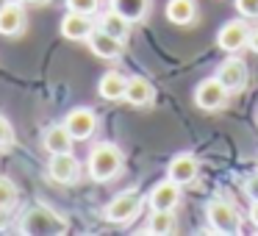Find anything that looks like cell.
I'll return each mask as SVG.
<instances>
[{"instance_id":"cell-5","label":"cell","mask_w":258,"mask_h":236,"mask_svg":"<svg viewBox=\"0 0 258 236\" xmlns=\"http://www.w3.org/2000/svg\"><path fill=\"white\" fill-rule=\"evenodd\" d=\"M228 97H230V89L214 75V78H206V81L197 84L195 106L200 108V111H219V108L228 106Z\"/></svg>"},{"instance_id":"cell-2","label":"cell","mask_w":258,"mask_h":236,"mask_svg":"<svg viewBox=\"0 0 258 236\" xmlns=\"http://www.w3.org/2000/svg\"><path fill=\"white\" fill-rule=\"evenodd\" d=\"M206 219H208V228L214 233H236L241 228V217H239V208L233 203L222 200V197H211L206 203Z\"/></svg>"},{"instance_id":"cell-23","label":"cell","mask_w":258,"mask_h":236,"mask_svg":"<svg viewBox=\"0 0 258 236\" xmlns=\"http://www.w3.org/2000/svg\"><path fill=\"white\" fill-rule=\"evenodd\" d=\"M97 6H100V0H67V9L70 12H78V14H95Z\"/></svg>"},{"instance_id":"cell-30","label":"cell","mask_w":258,"mask_h":236,"mask_svg":"<svg viewBox=\"0 0 258 236\" xmlns=\"http://www.w3.org/2000/svg\"><path fill=\"white\" fill-rule=\"evenodd\" d=\"M3 3H20V0H3Z\"/></svg>"},{"instance_id":"cell-22","label":"cell","mask_w":258,"mask_h":236,"mask_svg":"<svg viewBox=\"0 0 258 236\" xmlns=\"http://www.w3.org/2000/svg\"><path fill=\"white\" fill-rule=\"evenodd\" d=\"M14 206H17V186L9 178H0V211H9Z\"/></svg>"},{"instance_id":"cell-18","label":"cell","mask_w":258,"mask_h":236,"mask_svg":"<svg viewBox=\"0 0 258 236\" xmlns=\"http://www.w3.org/2000/svg\"><path fill=\"white\" fill-rule=\"evenodd\" d=\"M164 14H167V20L175 25H191L197 17V3L195 0H169Z\"/></svg>"},{"instance_id":"cell-4","label":"cell","mask_w":258,"mask_h":236,"mask_svg":"<svg viewBox=\"0 0 258 236\" xmlns=\"http://www.w3.org/2000/svg\"><path fill=\"white\" fill-rule=\"evenodd\" d=\"M145 200H147V197H142L139 192H119V195L106 206V211H103V214H106V219H108V222H114V225H128L131 219L139 217Z\"/></svg>"},{"instance_id":"cell-6","label":"cell","mask_w":258,"mask_h":236,"mask_svg":"<svg viewBox=\"0 0 258 236\" xmlns=\"http://www.w3.org/2000/svg\"><path fill=\"white\" fill-rule=\"evenodd\" d=\"M180 189H183V186L175 184L172 178H164L150 189L147 203H150L153 211H175V208L180 206Z\"/></svg>"},{"instance_id":"cell-25","label":"cell","mask_w":258,"mask_h":236,"mask_svg":"<svg viewBox=\"0 0 258 236\" xmlns=\"http://www.w3.org/2000/svg\"><path fill=\"white\" fill-rule=\"evenodd\" d=\"M14 142V128L3 114H0V147H9Z\"/></svg>"},{"instance_id":"cell-15","label":"cell","mask_w":258,"mask_h":236,"mask_svg":"<svg viewBox=\"0 0 258 236\" xmlns=\"http://www.w3.org/2000/svg\"><path fill=\"white\" fill-rule=\"evenodd\" d=\"M73 142H75V136L67 131V125H50L45 131V136H42V145H45V150L50 156H56V153H73Z\"/></svg>"},{"instance_id":"cell-16","label":"cell","mask_w":258,"mask_h":236,"mask_svg":"<svg viewBox=\"0 0 258 236\" xmlns=\"http://www.w3.org/2000/svg\"><path fill=\"white\" fill-rule=\"evenodd\" d=\"M153 97H156V89H153V84L147 78H142V75H134V78H128V89H125V100L131 103V106L136 108H145L153 103Z\"/></svg>"},{"instance_id":"cell-13","label":"cell","mask_w":258,"mask_h":236,"mask_svg":"<svg viewBox=\"0 0 258 236\" xmlns=\"http://www.w3.org/2000/svg\"><path fill=\"white\" fill-rule=\"evenodd\" d=\"M95 23L89 20V14H78V12H67V17L61 20V36L73 42H84L92 36Z\"/></svg>"},{"instance_id":"cell-1","label":"cell","mask_w":258,"mask_h":236,"mask_svg":"<svg viewBox=\"0 0 258 236\" xmlns=\"http://www.w3.org/2000/svg\"><path fill=\"white\" fill-rule=\"evenodd\" d=\"M89 175L95 181H100V184H106V181H111L114 175L122 169V150H119L117 145H111V142H100V145L92 147L89 153Z\"/></svg>"},{"instance_id":"cell-11","label":"cell","mask_w":258,"mask_h":236,"mask_svg":"<svg viewBox=\"0 0 258 236\" xmlns=\"http://www.w3.org/2000/svg\"><path fill=\"white\" fill-rule=\"evenodd\" d=\"M86 42H89V50L95 53L97 58H106V62H111V58H119V56H122V39L106 34L103 28H95Z\"/></svg>"},{"instance_id":"cell-24","label":"cell","mask_w":258,"mask_h":236,"mask_svg":"<svg viewBox=\"0 0 258 236\" xmlns=\"http://www.w3.org/2000/svg\"><path fill=\"white\" fill-rule=\"evenodd\" d=\"M236 9H239V14L247 20L258 17V0H236Z\"/></svg>"},{"instance_id":"cell-8","label":"cell","mask_w":258,"mask_h":236,"mask_svg":"<svg viewBox=\"0 0 258 236\" xmlns=\"http://www.w3.org/2000/svg\"><path fill=\"white\" fill-rule=\"evenodd\" d=\"M197 172H200V164H197V158L191 156V153H178V156H172L167 164V178H172L175 184H180V186L195 184Z\"/></svg>"},{"instance_id":"cell-19","label":"cell","mask_w":258,"mask_h":236,"mask_svg":"<svg viewBox=\"0 0 258 236\" xmlns=\"http://www.w3.org/2000/svg\"><path fill=\"white\" fill-rule=\"evenodd\" d=\"M100 28L106 31V34H111V36H117V39H128V34H131V20L128 17H122L119 12H106L100 17Z\"/></svg>"},{"instance_id":"cell-29","label":"cell","mask_w":258,"mask_h":236,"mask_svg":"<svg viewBox=\"0 0 258 236\" xmlns=\"http://www.w3.org/2000/svg\"><path fill=\"white\" fill-rule=\"evenodd\" d=\"M28 3H47V0H28Z\"/></svg>"},{"instance_id":"cell-3","label":"cell","mask_w":258,"mask_h":236,"mask_svg":"<svg viewBox=\"0 0 258 236\" xmlns=\"http://www.w3.org/2000/svg\"><path fill=\"white\" fill-rule=\"evenodd\" d=\"M20 222H23L20 225L23 233H31V236H36V233H42V236L45 233H64V230H67L64 219L45 206H36V208H31V211H25Z\"/></svg>"},{"instance_id":"cell-17","label":"cell","mask_w":258,"mask_h":236,"mask_svg":"<svg viewBox=\"0 0 258 236\" xmlns=\"http://www.w3.org/2000/svg\"><path fill=\"white\" fill-rule=\"evenodd\" d=\"M125 89H128V78L117 70H108L100 81H97V95L103 100H125Z\"/></svg>"},{"instance_id":"cell-26","label":"cell","mask_w":258,"mask_h":236,"mask_svg":"<svg viewBox=\"0 0 258 236\" xmlns=\"http://www.w3.org/2000/svg\"><path fill=\"white\" fill-rule=\"evenodd\" d=\"M244 195L250 197V203L258 200V172H252L244 178Z\"/></svg>"},{"instance_id":"cell-14","label":"cell","mask_w":258,"mask_h":236,"mask_svg":"<svg viewBox=\"0 0 258 236\" xmlns=\"http://www.w3.org/2000/svg\"><path fill=\"white\" fill-rule=\"evenodd\" d=\"M25 31V12L20 3H3L0 6V34L17 36Z\"/></svg>"},{"instance_id":"cell-27","label":"cell","mask_w":258,"mask_h":236,"mask_svg":"<svg viewBox=\"0 0 258 236\" xmlns=\"http://www.w3.org/2000/svg\"><path fill=\"white\" fill-rule=\"evenodd\" d=\"M250 50H252V53H258V28H252V31H250Z\"/></svg>"},{"instance_id":"cell-10","label":"cell","mask_w":258,"mask_h":236,"mask_svg":"<svg viewBox=\"0 0 258 236\" xmlns=\"http://www.w3.org/2000/svg\"><path fill=\"white\" fill-rule=\"evenodd\" d=\"M47 172H50V178L56 184H75L81 175V164L73 153H56V156H50Z\"/></svg>"},{"instance_id":"cell-28","label":"cell","mask_w":258,"mask_h":236,"mask_svg":"<svg viewBox=\"0 0 258 236\" xmlns=\"http://www.w3.org/2000/svg\"><path fill=\"white\" fill-rule=\"evenodd\" d=\"M250 219H252V225H255V228H258V200H255V203H252V206H250Z\"/></svg>"},{"instance_id":"cell-20","label":"cell","mask_w":258,"mask_h":236,"mask_svg":"<svg viewBox=\"0 0 258 236\" xmlns=\"http://www.w3.org/2000/svg\"><path fill=\"white\" fill-rule=\"evenodd\" d=\"M111 9L119 12L122 17H128L131 23H139L150 12V0H111Z\"/></svg>"},{"instance_id":"cell-21","label":"cell","mask_w":258,"mask_h":236,"mask_svg":"<svg viewBox=\"0 0 258 236\" xmlns=\"http://www.w3.org/2000/svg\"><path fill=\"white\" fill-rule=\"evenodd\" d=\"M147 233H156V236H167L175 230V211H153L150 219L145 225Z\"/></svg>"},{"instance_id":"cell-7","label":"cell","mask_w":258,"mask_h":236,"mask_svg":"<svg viewBox=\"0 0 258 236\" xmlns=\"http://www.w3.org/2000/svg\"><path fill=\"white\" fill-rule=\"evenodd\" d=\"M217 45L225 53H239L244 47H250V28H247V23H239V20L225 23L217 34Z\"/></svg>"},{"instance_id":"cell-12","label":"cell","mask_w":258,"mask_h":236,"mask_svg":"<svg viewBox=\"0 0 258 236\" xmlns=\"http://www.w3.org/2000/svg\"><path fill=\"white\" fill-rule=\"evenodd\" d=\"M217 78L222 81L230 92L244 89V84H247V67H244V62H241V58H236V56L225 58V62L217 67Z\"/></svg>"},{"instance_id":"cell-9","label":"cell","mask_w":258,"mask_h":236,"mask_svg":"<svg viewBox=\"0 0 258 236\" xmlns=\"http://www.w3.org/2000/svg\"><path fill=\"white\" fill-rule=\"evenodd\" d=\"M64 125H67V131L75 136V142H84L97 131V114L92 111V108H84V106L73 108V111L67 114V120H64Z\"/></svg>"}]
</instances>
